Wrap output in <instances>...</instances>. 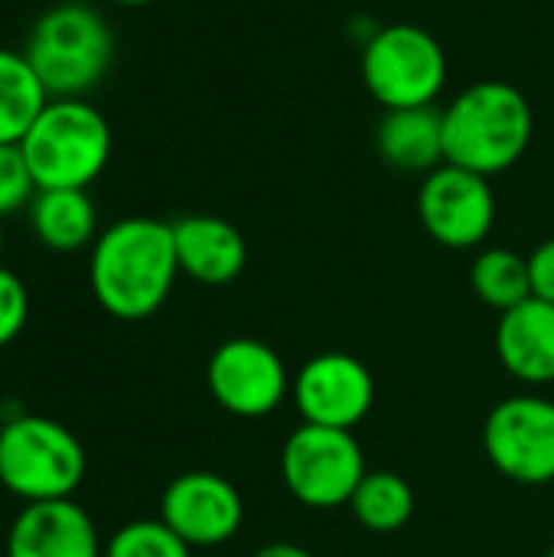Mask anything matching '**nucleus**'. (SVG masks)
<instances>
[{"label":"nucleus","mask_w":554,"mask_h":557,"mask_svg":"<svg viewBox=\"0 0 554 557\" xmlns=\"http://www.w3.org/2000/svg\"><path fill=\"white\" fill-rule=\"evenodd\" d=\"M176 274L180 261L170 222L131 215L108 225L91 245V294L118 320L153 317L167 304Z\"/></svg>","instance_id":"obj_1"},{"label":"nucleus","mask_w":554,"mask_h":557,"mask_svg":"<svg viewBox=\"0 0 554 557\" xmlns=\"http://www.w3.org/2000/svg\"><path fill=\"white\" fill-rule=\"evenodd\" d=\"M535 131L529 98L500 78L467 85L444 108V153L447 163L480 176H500L516 166Z\"/></svg>","instance_id":"obj_2"},{"label":"nucleus","mask_w":554,"mask_h":557,"mask_svg":"<svg viewBox=\"0 0 554 557\" xmlns=\"http://www.w3.org/2000/svg\"><path fill=\"white\" fill-rule=\"evenodd\" d=\"M20 150L36 189H88L108 166L111 127L85 98H49Z\"/></svg>","instance_id":"obj_3"},{"label":"nucleus","mask_w":554,"mask_h":557,"mask_svg":"<svg viewBox=\"0 0 554 557\" xmlns=\"http://www.w3.org/2000/svg\"><path fill=\"white\" fill-rule=\"evenodd\" d=\"M23 55L49 98H85L111 65L114 33L95 7L59 3L33 23Z\"/></svg>","instance_id":"obj_4"},{"label":"nucleus","mask_w":554,"mask_h":557,"mask_svg":"<svg viewBox=\"0 0 554 557\" xmlns=\"http://www.w3.org/2000/svg\"><path fill=\"white\" fill-rule=\"evenodd\" d=\"M85 480V450L59 421L20 414L3 421L0 434V483L29 503L72 499Z\"/></svg>","instance_id":"obj_5"},{"label":"nucleus","mask_w":554,"mask_h":557,"mask_svg":"<svg viewBox=\"0 0 554 557\" xmlns=\"http://www.w3.org/2000/svg\"><path fill=\"white\" fill-rule=\"evenodd\" d=\"M359 69L369 95L385 111L434 104L447 85V52L418 23L379 26L362 46Z\"/></svg>","instance_id":"obj_6"},{"label":"nucleus","mask_w":554,"mask_h":557,"mask_svg":"<svg viewBox=\"0 0 554 557\" xmlns=\"http://www.w3.org/2000/svg\"><path fill=\"white\" fill-rule=\"evenodd\" d=\"M366 473V454L353 431L300 424L281 447V480L307 509L349 506Z\"/></svg>","instance_id":"obj_7"},{"label":"nucleus","mask_w":554,"mask_h":557,"mask_svg":"<svg viewBox=\"0 0 554 557\" xmlns=\"http://www.w3.org/2000/svg\"><path fill=\"white\" fill-rule=\"evenodd\" d=\"M490 463L513 483L545 486L554 480V401L542 395H513L500 401L483 424Z\"/></svg>","instance_id":"obj_8"},{"label":"nucleus","mask_w":554,"mask_h":557,"mask_svg":"<svg viewBox=\"0 0 554 557\" xmlns=\"http://www.w3.org/2000/svg\"><path fill=\"white\" fill-rule=\"evenodd\" d=\"M418 219L424 232L444 248L467 251L483 245L496 222V196L490 176L457 163H441L421 176Z\"/></svg>","instance_id":"obj_9"},{"label":"nucleus","mask_w":554,"mask_h":557,"mask_svg":"<svg viewBox=\"0 0 554 557\" xmlns=\"http://www.w3.org/2000/svg\"><path fill=\"white\" fill-rule=\"evenodd\" d=\"M206 382L216 405L235 418L274 414L294 385L284 359L268 343L251 336L225 339L209 359Z\"/></svg>","instance_id":"obj_10"},{"label":"nucleus","mask_w":554,"mask_h":557,"mask_svg":"<svg viewBox=\"0 0 554 557\" xmlns=\"http://www.w3.org/2000/svg\"><path fill=\"white\" fill-rule=\"evenodd\" d=\"M291 395L304 424L353 431L376 405V379L349 352H320L297 369Z\"/></svg>","instance_id":"obj_11"},{"label":"nucleus","mask_w":554,"mask_h":557,"mask_svg":"<svg viewBox=\"0 0 554 557\" xmlns=\"http://www.w3.org/2000/svg\"><path fill=\"white\" fill-rule=\"evenodd\" d=\"M160 519L189 545L216 548L235 539L245 519L242 493L219 473L193 470L176 476L160 496Z\"/></svg>","instance_id":"obj_12"},{"label":"nucleus","mask_w":554,"mask_h":557,"mask_svg":"<svg viewBox=\"0 0 554 557\" xmlns=\"http://www.w3.org/2000/svg\"><path fill=\"white\" fill-rule=\"evenodd\" d=\"M7 557H101L91 516L72 499L29 503L10 525Z\"/></svg>","instance_id":"obj_13"},{"label":"nucleus","mask_w":554,"mask_h":557,"mask_svg":"<svg viewBox=\"0 0 554 557\" xmlns=\"http://www.w3.org/2000/svg\"><path fill=\"white\" fill-rule=\"evenodd\" d=\"M173 245H176V261L180 274L222 287L242 277L248 264V245L245 235L219 219V215H183L173 222Z\"/></svg>","instance_id":"obj_14"},{"label":"nucleus","mask_w":554,"mask_h":557,"mask_svg":"<svg viewBox=\"0 0 554 557\" xmlns=\"http://www.w3.org/2000/svg\"><path fill=\"white\" fill-rule=\"evenodd\" d=\"M496 356L503 369L522 385L554 382V304L529 297L526 304L500 313Z\"/></svg>","instance_id":"obj_15"},{"label":"nucleus","mask_w":554,"mask_h":557,"mask_svg":"<svg viewBox=\"0 0 554 557\" xmlns=\"http://www.w3.org/2000/svg\"><path fill=\"white\" fill-rule=\"evenodd\" d=\"M376 150L392 170L428 176L431 170L447 163L444 111H438L434 104L385 111L376 131Z\"/></svg>","instance_id":"obj_16"},{"label":"nucleus","mask_w":554,"mask_h":557,"mask_svg":"<svg viewBox=\"0 0 554 557\" xmlns=\"http://www.w3.org/2000/svg\"><path fill=\"white\" fill-rule=\"evenodd\" d=\"M33 235L52 251H78L95 242L98 212L88 189H39L29 202Z\"/></svg>","instance_id":"obj_17"},{"label":"nucleus","mask_w":554,"mask_h":557,"mask_svg":"<svg viewBox=\"0 0 554 557\" xmlns=\"http://www.w3.org/2000/svg\"><path fill=\"white\" fill-rule=\"evenodd\" d=\"M49 95L26 55L0 46V144H20Z\"/></svg>","instance_id":"obj_18"},{"label":"nucleus","mask_w":554,"mask_h":557,"mask_svg":"<svg viewBox=\"0 0 554 557\" xmlns=\"http://www.w3.org/2000/svg\"><path fill=\"white\" fill-rule=\"evenodd\" d=\"M349 509L366 532L392 535L408 525L415 512V490L408 486L405 476L392 470H369L356 486Z\"/></svg>","instance_id":"obj_19"},{"label":"nucleus","mask_w":554,"mask_h":557,"mask_svg":"<svg viewBox=\"0 0 554 557\" xmlns=\"http://www.w3.org/2000/svg\"><path fill=\"white\" fill-rule=\"evenodd\" d=\"M470 284L487 307L506 313L532 297L529 258H522L513 248H487L473 261Z\"/></svg>","instance_id":"obj_20"},{"label":"nucleus","mask_w":554,"mask_h":557,"mask_svg":"<svg viewBox=\"0 0 554 557\" xmlns=\"http://www.w3.org/2000/svg\"><path fill=\"white\" fill-rule=\"evenodd\" d=\"M189 552L163 519H137L111 535L104 557H189Z\"/></svg>","instance_id":"obj_21"},{"label":"nucleus","mask_w":554,"mask_h":557,"mask_svg":"<svg viewBox=\"0 0 554 557\" xmlns=\"http://www.w3.org/2000/svg\"><path fill=\"white\" fill-rule=\"evenodd\" d=\"M36 193L39 189L20 144H0V219L16 209H29Z\"/></svg>","instance_id":"obj_22"},{"label":"nucleus","mask_w":554,"mask_h":557,"mask_svg":"<svg viewBox=\"0 0 554 557\" xmlns=\"http://www.w3.org/2000/svg\"><path fill=\"white\" fill-rule=\"evenodd\" d=\"M26 317H29L26 284L0 264V349L23 333Z\"/></svg>","instance_id":"obj_23"},{"label":"nucleus","mask_w":554,"mask_h":557,"mask_svg":"<svg viewBox=\"0 0 554 557\" xmlns=\"http://www.w3.org/2000/svg\"><path fill=\"white\" fill-rule=\"evenodd\" d=\"M529 281H532V297L554 304V238L542 242L529 255Z\"/></svg>","instance_id":"obj_24"},{"label":"nucleus","mask_w":554,"mask_h":557,"mask_svg":"<svg viewBox=\"0 0 554 557\" xmlns=\"http://www.w3.org/2000/svg\"><path fill=\"white\" fill-rule=\"evenodd\" d=\"M251 557H313L307 548L300 545H291V542H271L264 548H258Z\"/></svg>","instance_id":"obj_25"},{"label":"nucleus","mask_w":554,"mask_h":557,"mask_svg":"<svg viewBox=\"0 0 554 557\" xmlns=\"http://www.w3.org/2000/svg\"><path fill=\"white\" fill-rule=\"evenodd\" d=\"M111 3H121V7H147L153 0H111Z\"/></svg>","instance_id":"obj_26"},{"label":"nucleus","mask_w":554,"mask_h":557,"mask_svg":"<svg viewBox=\"0 0 554 557\" xmlns=\"http://www.w3.org/2000/svg\"><path fill=\"white\" fill-rule=\"evenodd\" d=\"M0 255H3V225H0Z\"/></svg>","instance_id":"obj_27"},{"label":"nucleus","mask_w":554,"mask_h":557,"mask_svg":"<svg viewBox=\"0 0 554 557\" xmlns=\"http://www.w3.org/2000/svg\"><path fill=\"white\" fill-rule=\"evenodd\" d=\"M545 557H554V545H552V552H549V555H545Z\"/></svg>","instance_id":"obj_28"},{"label":"nucleus","mask_w":554,"mask_h":557,"mask_svg":"<svg viewBox=\"0 0 554 557\" xmlns=\"http://www.w3.org/2000/svg\"><path fill=\"white\" fill-rule=\"evenodd\" d=\"M0 434H3V421H0Z\"/></svg>","instance_id":"obj_29"}]
</instances>
